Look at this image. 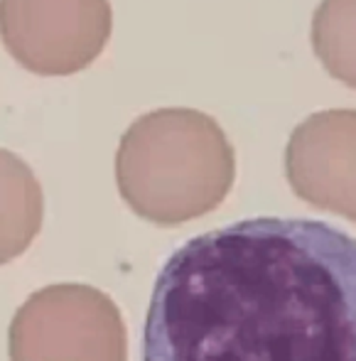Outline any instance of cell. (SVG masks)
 I'll return each instance as SVG.
<instances>
[{
    "label": "cell",
    "mask_w": 356,
    "mask_h": 361,
    "mask_svg": "<svg viewBox=\"0 0 356 361\" xmlns=\"http://www.w3.org/2000/svg\"><path fill=\"white\" fill-rule=\"evenodd\" d=\"M141 361H356V238L276 216L189 238L155 278Z\"/></svg>",
    "instance_id": "obj_1"
},
{
    "label": "cell",
    "mask_w": 356,
    "mask_h": 361,
    "mask_svg": "<svg viewBox=\"0 0 356 361\" xmlns=\"http://www.w3.org/2000/svg\"><path fill=\"white\" fill-rule=\"evenodd\" d=\"M10 361H125L118 308L79 283L42 288L12 317Z\"/></svg>",
    "instance_id": "obj_2"
},
{
    "label": "cell",
    "mask_w": 356,
    "mask_h": 361,
    "mask_svg": "<svg viewBox=\"0 0 356 361\" xmlns=\"http://www.w3.org/2000/svg\"><path fill=\"white\" fill-rule=\"evenodd\" d=\"M42 221L37 182L20 160L0 152V265L20 256Z\"/></svg>",
    "instance_id": "obj_3"
}]
</instances>
